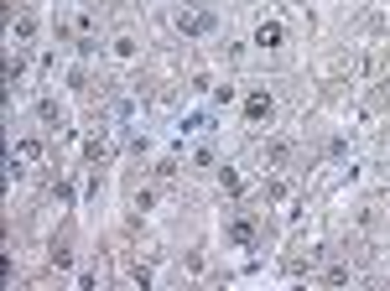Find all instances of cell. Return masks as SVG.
I'll return each mask as SVG.
<instances>
[{
  "label": "cell",
  "mask_w": 390,
  "mask_h": 291,
  "mask_svg": "<svg viewBox=\"0 0 390 291\" xmlns=\"http://www.w3.org/2000/svg\"><path fill=\"white\" fill-rule=\"evenodd\" d=\"M271 94H266V89H255V94H250V99H245V125L250 130H260V125H266V120H271Z\"/></svg>",
  "instance_id": "cell-1"
},
{
  "label": "cell",
  "mask_w": 390,
  "mask_h": 291,
  "mask_svg": "<svg viewBox=\"0 0 390 291\" xmlns=\"http://www.w3.org/2000/svg\"><path fill=\"white\" fill-rule=\"evenodd\" d=\"M177 26H182L188 36H203V32H213V16H203V11H182Z\"/></svg>",
  "instance_id": "cell-2"
},
{
  "label": "cell",
  "mask_w": 390,
  "mask_h": 291,
  "mask_svg": "<svg viewBox=\"0 0 390 291\" xmlns=\"http://www.w3.org/2000/svg\"><path fill=\"white\" fill-rule=\"evenodd\" d=\"M255 42H260V47H281V42H286V26H281V21H260V26H255Z\"/></svg>",
  "instance_id": "cell-3"
},
{
  "label": "cell",
  "mask_w": 390,
  "mask_h": 291,
  "mask_svg": "<svg viewBox=\"0 0 390 291\" xmlns=\"http://www.w3.org/2000/svg\"><path fill=\"white\" fill-rule=\"evenodd\" d=\"M229 239H235V245H255V224H250V219H235V224H229Z\"/></svg>",
  "instance_id": "cell-4"
},
{
  "label": "cell",
  "mask_w": 390,
  "mask_h": 291,
  "mask_svg": "<svg viewBox=\"0 0 390 291\" xmlns=\"http://www.w3.org/2000/svg\"><path fill=\"white\" fill-rule=\"evenodd\" d=\"M52 266L68 270V266H73V250H68V245H52Z\"/></svg>",
  "instance_id": "cell-5"
}]
</instances>
